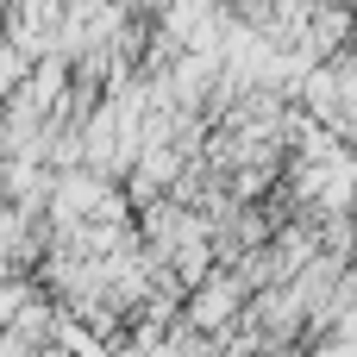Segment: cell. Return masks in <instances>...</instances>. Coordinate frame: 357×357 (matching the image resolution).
<instances>
[{"label": "cell", "mask_w": 357, "mask_h": 357, "mask_svg": "<svg viewBox=\"0 0 357 357\" xmlns=\"http://www.w3.org/2000/svg\"><path fill=\"white\" fill-rule=\"evenodd\" d=\"M245 307H251V289H245V276L238 270H213V282H201L195 295H188V326H201V333H213V339H226L238 320H245Z\"/></svg>", "instance_id": "1"}]
</instances>
